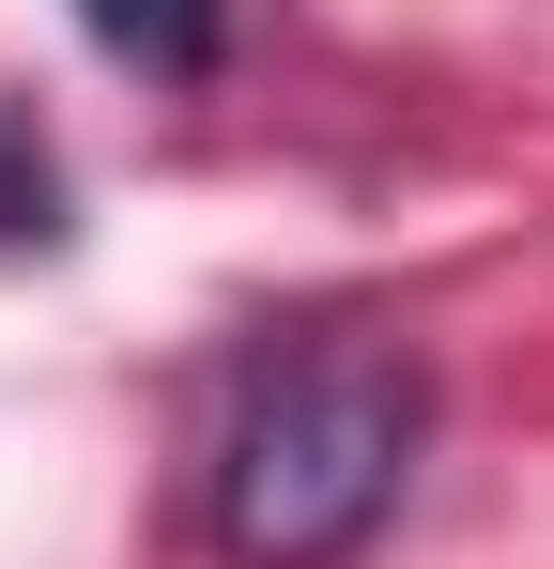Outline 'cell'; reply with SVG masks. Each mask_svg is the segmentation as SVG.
Instances as JSON below:
<instances>
[{
	"label": "cell",
	"instance_id": "6da1fadb",
	"mask_svg": "<svg viewBox=\"0 0 554 569\" xmlns=\"http://www.w3.org/2000/svg\"><path fill=\"white\" fill-rule=\"evenodd\" d=\"M416 431H432V385L385 339H308L277 355L231 431H216V555L231 569H355L416 477Z\"/></svg>",
	"mask_w": 554,
	"mask_h": 569
},
{
	"label": "cell",
	"instance_id": "7a4b0ae2",
	"mask_svg": "<svg viewBox=\"0 0 554 569\" xmlns=\"http://www.w3.org/2000/svg\"><path fill=\"white\" fill-rule=\"evenodd\" d=\"M123 78H216L231 62V0H62Z\"/></svg>",
	"mask_w": 554,
	"mask_h": 569
},
{
	"label": "cell",
	"instance_id": "3957f363",
	"mask_svg": "<svg viewBox=\"0 0 554 569\" xmlns=\"http://www.w3.org/2000/svg\"><path fill=\"white\" fill-rule=\"evenodd\" d=\"M0 247H62V170L16 108H0Z\"/></svg>",
	"mask_w": 554,
	"mask_h": 569
}]
</instances>
